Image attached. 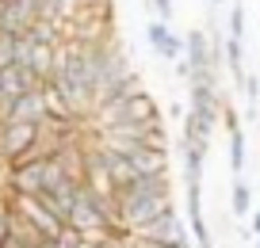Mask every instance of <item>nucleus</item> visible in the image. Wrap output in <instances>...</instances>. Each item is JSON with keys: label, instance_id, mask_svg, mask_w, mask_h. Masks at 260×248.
<instances>
[{"label": "nucleus", "instance_id": "23", "mask_svg": "<svg viewBox=\"0 0 260 248\" xmlns=\"http://www.w3.org/2000/svg\"><path fill=\"white\" fill-rule=\"evenodd\" d=\"M0 248H27V244H19V240H12V237H8V240H4Z\"/></svg>", "mask_w": 260, "mask_h": 248}, {"label": "nucleus", "instance_id": "24", "mask_svg": "<svg viewBox=\"0 0 260 248\" xmlns=\"http://www.w3.org/2000/svg\"><path fill=\"white\" fill-rule=\"evenodd\" d=\"M35 248H57V244H54V240H39Z\"/></svg>", "mask_w": 260, "mask_h": 248}, {"label": "nucleus", "instance_id": "10", "mask_svg": "<svg viewBox=\"0 0 260 248\" xmlns=\"http://www.w3.org/2000/svg\"><path fill=\"white\" fill-rule=\"evenodd\" d=\"M230 210H234L237 218H245V214L252 210V187L245 184L241 176L234 180V191H230Z\"/></svg>", "mask_w": 260, "mask_h": 248}, {"label": "nucleus", "instance_id": "21", "mask_svg": "<svg viewBox=\"0 0 260 248\" xmlns=\"http://www.w3.org/2000/svg\"><path fill=\"white\" fill-rule=\"evenodd\" d=\"M249 229H252V237H260V206L252 210V225H249Z\"/></svg>", "mask_w": 260, "mask_h": 248}, {"label": "nucleus", "instance_id": "16", "mask_svg": "<svg viewBox=\"0 0 260 248\" xmlns=\"http://www.w3.org/2000/svg\"><path fill=\"white\" fill-rule=\"evenodd\" d=\"M149 12H153V19H161V23H172L176 4H172V0H149Z\"/></svg>", "mask_w": 260, "mask_h": 248}, {"label": "nucleus", "instance_id": "5", "mask_svg": "<svg viewBox=\"0 0 260 248\" xmlns=\"http://www.w3.org/2000/svg\"><path fill=\"white\" fill-rule=\"evenodd\" d=\"M42 119H46V99H42V88L23 92V96L8 107V115H4V122H31V126H39Z\"/></svg>", "mask_w": 260, "mask_h": 248}, {"label": "nucleus", "instance_id": "28", "mask_svg": "<svg viewBox=\"0 0 260 248\" xmlns=\"http://www.w3.org/2000/svg\"><path fill=\"white\" fill-rule=\"evenodd\" d=\"M0 4H4V0H0Z\"/></svg>", "mask_w": 260, "mask_h": 248}, {"label": "nucleus", "instance_id": "25", "mask_svg": "<svg viewBox=\"0 0 260 248\" xmlns=\"http://www.w3.org/2000/svg\"><path fill=\"white\" fill-rule=\"evenodd\" d=\"M207 4H211V8H222V4H226V0H207Z\"/></svg>", "mask_w": 260, "mask_h": 248}, {"label": "nucleus", "instance_id": "15", "mask_svg": "<svg viewBox=\"0 0 260 248\" xmlns=\"http://www.w3.org/2000/svg\"><path fill=\"white\" fill-rule=\"evenodd\" d=\"M157 57H169V61H184V39L172 31V34H169V42H165V50H161Z\"/></svg>", "mask_w": 260, "mask_h": 248}, {"label": "nucleus", "instance_id": "27", "mask_svg": "<svg viewBox=\"0 0 260 248\" xmlns=\"http://www.w3.org/2000/svg\"><path fill=\"white\" fill-rule=\"evenodd\" d=\"M69 4H81V0H69Z\"/></svg>", "mask_w": 260, "mask_h": 248}, {"label": "nucleus", "instance_id": "19", "mask_svg": "<svg viewBox=\"0 0 260 248\" xmlns=\"http://www.w3.org/2000/svg\"><path fill=\"white\" fill-rule=\"evenodd\" d=\"M100 248H130V233L126 229H119V233H111V237L104 240Z\"/></svg>", "mask_w": 260, "mask_h": 248}, {"label": "nucleus", "instance_id": "13", "mask_svg": "<svg viewBox=\"0 0 260 248\" xmlns=\"http://www.w3.org/2000/svg\"><path fill=\"white\" fill-rule=\"evenodd\" d=\"M245 99H249V107H245V119H252L256 122V99H260V80H256V73H249V77H245Z\"/></svg>", "mask_w": 260, "mask_h": 248}, {"label": "nucleus", "instance_id": "18", "mask_svg": "<svg viewBox=\"0 0 260 248\" xmlns=\"http://www.w3.org/2000/svg\"><path fill=\"white\" fill-rule=\"evenodd\" d=\"M54 244H57V248H77V244H81V233H77L73 225H65V229L54 237Z\"/></svg>", "mask_w": 260, "mask_h": 248}, {"label": "nucleus", "instance_id": "14", "mask_svg": "<svg viewBox=\"0 0 260 248\" xmlns=\"http://www.w3.org/2000/svg\"><path fill=\"white\" fill-rule=\"evenodd\" d=\"M16 42H19V34H0V73L8 65H16Z\"/></svg>", "mask_w": 260, "mask_h": 248}, {"label": "nucleus", "instance_id": "9", "mask_svg": "<svg viewBox=\"0 0 260 248\" xmlns=\"http://www.w3.org/2000/svg\"><path fill=\"white\" fill-rule=\"evenodd\" d=\"M245 160H249V141H245V130H237V134H230V172L237 176H245Z\"/></svg>", "mask_w": 260, "mask_h": 248}, {"label": "nucleus", "instance_id": "3", "mask_svg": "<svg viewBox=\"0 0 260 248\" xmlns=\"http://www.w3.org/2000/svg\"><path fill=\"white\" fill-rule=\"evenodd\" d=\"M39 141V126L31 122H0V164L8 168Z\"/></svg>", "mask_w": 260, "mask_h": 248}, {"label": "nucleus", "instance_id": "1", "mask_svg": "<svg viewBox=\"0 0 260 248\" xmlns=\"http://www.w3.org/2000/svg\"><path fill=\"white\" fill-rule=\"evenodd\" d=\"M165 206H172V176H153V180H134L130 187L115 191V210L126 233L157 218Z\"/></svg>", "mask_w": 260, "mask_h": 248}, {"label": "nucleus", "instance_id": "12", "mask_svg": "<svg viewBox=\"0 0 260 248\" xmlns=\"http://www.w3.org/2000/svg\"><path fill=\"white\" fill-rule=\"evenodd\" d=\"M169 34H172V27H169V23H161V19H149V23H146V39H149V46H153L157 54L165 50Z\"/></svg>", "mask_w": 260, "mask_h": 248}, {"label": "nucleus", "instance_id": "6", "mask_svg": "<svg viewBox=\"0 0 260 248\" xmlns=\"http://www.w3.org/2000/svg\"><path fill=\"white\" fill-rule=\"evenodd\" d=\"M138 180H153V176H172V157L169 149H138L130 157Z\"/></svg>", "mask_w": 260, "mask_h": 248}, {"label": "nucleus", "instance_id": "22", "mask_svg": "<svg viewBox=\"0 0 260 248\" xmlns=\"http://www.w3.org/2000/svg\"><path fill=\"white\" fill-rule=\"evenodd\" d=\"M176 77H180V80H187V77H191V69H187V61H176Z\"/></svg>", "mask_w": 260, "mask_h": 248}, {"label": "nucleus", "instance_id": "2", "mask_svg": "<svg viewBox=\"0 0 260 248\" xmlns=\"http://www.w3.org/2000/svg\"><path fill=\"white\" fill-rule=\"evenodd\" d=\"M130 237L149 240V244H169V248H187V244H191V240H187V225H184V218H180L176 202L165 206L157 218H149L146 225H138Z\"/></svg>", "mask_w": 260, "mask_h": 248}, {"label": "nucleus", "instance_id": "7", "mask_svg": "<svg viewBox=\"0 0 260 248\" xmlns=\"http://www.w3.org/2000/svg\"><path fill=\"white\" fill-rule=\"evenodd\" d=\"M222 50H226V73H230V80L241 88L245 77H249V73H245V42H237V39H230V34H226Z\"/></svg>", "mask_w": 260, "mask_h": 248}, {"label": "nucleus", "instance_id": "29", "mask_svg": "<svg viewBox=\"0 0 260 248\" xmlns=\"http://www.w3.org/2000/svg\"><path fill=\"white\" fill-rule=\"evenodd\" d=\"M256 248H260V244H256Z\"/></svg>", "mask_w": 260, "mask_h": 248}, {"label": "nucleus", "instance_id": "4", "mask_svg": "<svg viewBox=\"0 0 260 248\" xmlns=\"http://www.w3.org/2000/svg\"><path fill=\"white\" fill-rule=\"evenodd\" d=\"M12 202H16V210H19V214H23L27 222L35 225V229H39V237H42V240H54L57 233L65 229V222L54 214V210H46V206H42V202H39V195H35V199H12Z\"/></svg>", "mask_w": 260, "mask_h": 248}, {"label": "nucleus", "instance_id": "26", "mask_svg": "<svg viewBox=\"0 0 260 248\" xmlns=\"http://www.w3.org/2000/svg\"><path fill=\"white\" fill-rule=\"evenodd\" d=\"M77 248H100V244H84V240H81V244H77Z\"/></svg>", "mask_w": 260, "mask_h": 248}, {"label": "nucleus", "instance_id": "11", "mask_svg": "<svg viewBox=\"0 0 260 248\" xmlns=\"http://www.w3.org/2000/svg\"><path fill=\"white\" fill-rule=\"evenodd\" d=\"M226 27H230V39H237V42H245V4L241 0H234L230 4V12H226Z\"/></svg>", "mask_w": 260, "mask_h": 248}, {"label": "nucleus", "instance_id": "17", "mask_svg": "<svg viewBox=\"0 0 260 248\" xmlns=\"http://www.w3.org/2000/svg\"><path fill=\"white\" fill-rule=\"evenodd\" d=\"M222 126H226V134H237L241 130V119H237V111H234V103H222Z\"/></svg>", "mask_w": 260, "mask_h": 248}, {"label": "nucleus", "instance_id": "8", "mask_svg": "<svg viewBox=\"0 0 260 248\" xmlns=\"http://www.w3.org/2000/svg\"><path fill=\"white\" fill-rule=\"evenodd\" d=\"M73 16V4L69 0H39V19L42 23H54V27H65ZM35 19V23H39Z\"/></svg>", "mask_w": 260, "mask_h": 248}, {"label": "nucleus", "instance_id": "20", "mask_svg": "<svg viewBox=\"0 0 260 248\" xmlns=\"http://www.w3.org/2000/svg\"><path fill=\"white\" fill-rule=\"evenodd\" d=\"M169 115H172V119H180V122H184V115H187V107H184V103H169Z\"/></svg>", "mask_w": 260, "mask_h": 248}]
</instances>
